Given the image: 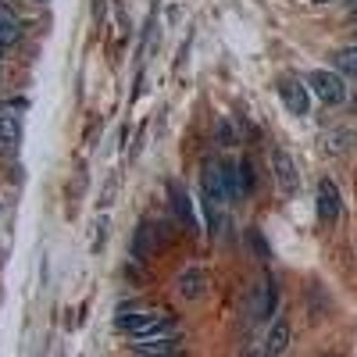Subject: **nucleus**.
Listing matches in <instances>:
<instances>
[{
  "mask_svg": "<svg viewBox=\"0 0 357 357\" xmlns=\"http://www.w3.org/2000/svg\"><path fill=\"white\" fill-rule=\"evenodd\" d=\"M307 86L311 93L321 100V104H343L347 100V79L340 72H329V68H314L307 75Z\"/></svg>",
  "mask_w": 357,
  "mask_h": 357,
  "instance_id": "obj_1",
  "label": "nucleus"
},
{
  "mask_svg": "<svg viewBox=\"0 0 357 357\" xmlns=\"http://www.w3.org/2000/svg\"><path fill=\"white\" fill-rule=\"evenodd\" d=\"M114 325L118 329H126L129 336H151L158 329H165L168 325V314L165 311H136V314H114Z\"/></svg>",
  "mask_w": 357,
  "mask_h": 357,
  "instance_id": "obj_2",
  "label": "nucleus"
},
{
  "mask_svg": "<svg viewBox=\"0 0 357 357\" xmlns=\"http://www.w3.org/2000/svg\"><path fill=\"white\" fill-rule=\"evenodd\" d=\"M272 168H275V183L286 197H293L301 190V172H296V161L286 151H272Z\"/></svg>",
  "mask_w": 357,
  "mask_h": 357,
  "instance_id": "obj_3",
  "label": "nucleus"
},
{
  "mask_svg": "<svg viewBox=\"0 0 357 357\" xmlns=\"http://www.w3.org/2000/svg\"><path fill=\"white\" fill-rule=\"evenodd\" d=\"M340 211H343V200H340L336 183H333V178H321V183H318V218L325 225H333L340 218Z\"/></svg>",
  "mask_w": 357,
  "mask_h": 357,
  "instance_id": "obj_4",
  "label": "nucleus"
},
{
  "mask_svg": "<svg viewBox=\"0 0 357 357\" xmlns=\"http://www.w3.org/2000/svg\"><path fill=\"white\" fill-rule=\"evenodd\" d=\"M279 97H282L286 111L307 114V86H301L296 79H282V82H279Z\"/></svg>",
  "mask_w": 357,
  "mask_h": 357,
  "instance_id": "obj_5",
  "label": "nucleus"
},
{
  "mask_svg": "<svg viewBox=\"0 0 357 357\" xmlns=\"http://www.w3.org/2000/svg\"><path fill=\"white\" fill-rule=\"evenodd\" d=\"M204 286H207V275L200 272V268H186V272L175 279V289H178L183 301H197V296L204 293Z\"/></svg>",
  "mask_w": 357,
  "mask_h": 357,
  "instance_id": "obj_6",
  "label": "nucleus"
},
{
  "mask_svg": "<svg viewBox=\"0 0 357 357\" xmlns=\"http://www.w3.org/2000/svg\"><path fill=\"white\" fill-rule=\"evenodd\" d=\"M132 350L136 354H172V350H178V340H172V336H132Z\"/></svg>",
  "mask_w": 357,
  "mask_h": 357,
  "instance_id": "obj_7",
  "label": "nucleus"
},
{
  "mask_svg": "<svg viewBox=\"0 0 357 357\" xmlns=\"http://www.w3.org/2000/svg\"><path fill=\"white\" fill-rule=\"evenodd\" d=\"M168 197H172V211L183 218V225H186V229H197V218H193V211H190V197H186V190L178 186V183H168Z\"/></svg>",
  "mask_w": 357,
  "mask_h": 357,
  "instance_id": "obj_8",
  "label": "nucleus"
},
{
  "mask_svg": "<svg viewBox=\"0 0 357 357\" xmlns=\"http://www.w3.org/2000/svg\"><path fill=\"white\" fill-rule=\"evenodd\" d=\"M18 36H22V22H18V15L8 8V4H0V43H18Z\"/></svg>",
  "mask_w": 357,
  "mask_h": 357,
  "instance_id": "obj_9",
  "label": "nucleus"
},
{
  "mask_svg": "<svg viewBox=\"0 0 357 357\" xmlns=\"http://www.w3.org/2000/svg\"><path fill=\"white\" fill-rule=\"evenodd\" d=\"M286 347H289V325L286 318H279L264 336V354H286Z\"/></svg>",
  "mask_w": 357,
  "mask_h": 357,
  "instance_id": "obj_10",
  "label": "nucleus"
},
{
  "mask_svg": "<svg viewBox=\"0 0 357 357\" xmlns=\"http://www.w3.org/2000/svg\"><path fill=\"white\" fill-rule=\"evenodd\" d=\"M333 65H336V72H340L343 79H357V43L336 50V54H333Z\"/></svg>",
  "mask_w": 357,
  "mask_h": 357,
  "instance_id": "obj_11",
  "label": "nucleus"
},
{
  "mask_svg": "<svg viewBox=\"0 0 357 357\" xmlns=\"http://www.w3.org/2000/svg\"><path fill=\"white\" fill-rule=\"evenodd\" d=\"M250 311H254V318H264L268 311H272V286H268V282H257V286H254V304H250Z\"/></svg>",
  "mask_w": 357,
  "mask_h": 357,
  "instance_id": "obj_12",
  "label": "nucleus"
},
{
  "mask_svg": "<svg viewBox=\"0 0 357 357\" xmlns=\"http://www.w3.org/2000/svg\"><path fill=\"white\" fill-rule=\"evenodd\" d=\"M0 143H18V118L0 111Z\"/></svg>",
  "mask_w": 357,
  "mask_h": 357,
  "instance_id": "obj_13",
  "label": "nucleus"
},
{
  "mask_svg": "<svg viewBox=\"0 0 357 357\" xmlns=\"http://www.w3.org/2000/svg\"><path fill=\"white\" fill-rule=\"evenodd\" d=\"M146 247H151V250L158 247V240H154V225H151V222H143V225H139V236H136V254L143 257V254H146Z\"/></svg>",
  "mask_w": 357,
  "mask_h": 357,
  "instance_id": "obj_14",
  "label": "nucleus"
},
{
  "mask_svg": "<svg viewBox=\"0 0 357 357\" xmlns=\"http://www.w3.org/2000/svg\"><path fill=\"white\" fill-rule=\"evenodd\" d=\"M218 139H222V143H232V132H229V126H222V129H218Z\"/></svg>",
  "mask_w": 357,
  "mask_h": 357,
  "instance_id": "obj_15",
  "label": "nucleus"
},
{
  "mask_svg": "<svg viewBox=\"0 0 357 357\" xmlns=\"http://www.w3.org/2000/svg\"><path fill=\"white\" fill-rule=\"evenodd\" d=\"M0 61H4V43H0Z\"/></svg>",
  "mask_w": 357,
  "mask_h": 357,
  "instance_id": "obj_16",
  "label": "nucleus"
}]
</instances>
